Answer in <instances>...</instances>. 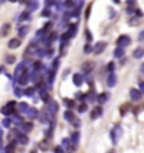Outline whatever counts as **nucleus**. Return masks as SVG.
Listing matches in <instances>:
<instances>
[{"label": "nucleus", "instance_id": "30", "mask_svg": "<svg viewBox=\"0 0 144 153\" xmlns=\"http://www.w3.org/2000/svg\"><path fill=\"white\" fill-rule=\"evenodd\" d=\"M63 104L67 106L68 108H72V107L74 106V100H71V99H69V98H64V99H63Z\"/></svg>", "mask_w": 144, "mask_h": 153}, {"label": "nucleus", "instance_id": "9", "mask_svg": "<svg viewBox=\"0 0 144 153\" xmlns=\"http://www.w3.org/2000/svg\"><path fill=\"white\" fill-rule=\"evenodd\" d=\"M24 73H26V69L24 68L23 63H19V64L16 67V69H15V78L17 79L18 76H22V74H24Z\"/></svg>", "mask_w": 144, "mask_h": 153}, {"label": "nucleus", "instance_id": "23", "mask_svg": "<svg viewBox=\"0 0 144 153\" xmlns=\"http://www.w3.org/2000/svg\"><path fill=\"white\" fill-rule=\"evenodd\" d=\"M143 55H144V51L142 48H137L134 52H133V56H134L135 59H142Z\"/></svg>", "mask_w": 144, "mask_h": 153}, {"label": "nucleus", "instance_id": "49", "mask_svg": "<svg viewBox=\"0 0 144 153\" xmlns=\"http://www.w3.org/2000/svg\"><path fill=\"white\" fill-rule=\"evenodd\" d=\"M58 68H59V59H55V60L53 61V70L55 71Z\"/></svg>", "mask_w": 144, "mask_h": 153}, {"label": "nucleus", "instance_id": "8", "mask_svg": "<svg viewBox=\"0 0 144 153\" xmlns=\"http://www.w3.org/2000/svg\"><path fill=\"white\" fill-rule=\"evenodd\" d=\"M72 80H73V83H74V86L77 87H81L82 83H83V78L80 73H74L73 76H72Z\"/></svg>", "mask_w": 144, "mask_h": 153}, {"label": "nucleus", "instance_id": "4", "mask_svg": "<svg viewBox=\"0 0 144 153\" xmlns=\"http://www.w3.org/2000/svg\"><path fill=\"white\" fill-rule=\"evenodd\" d=\"M116 83H117V78H116L114 71H111L107 78V86H108V88H114L116 86Z\"/></svg>", "mask_w": 144, "mask_h": 153}, {"label": "nucleus", "instance_id": "41", "mask_svg": "<svg viewBox=\"0 0 144 153\" xmlns=\"http://www.w3.org/2000/svg\"><path fill=\"white\" fill-rule=\"evenodd\" d=\"M15 96H16V97H18V98H20V97H22V96L24 95V94H23V90H22V89H19V88H15Z\"/></svg>", "mask_w": 144, "mask_h": 153}, {"label": "nucleus", "instance_id": "52", "mask_svg": "<svg viewBox=\"0 0 144 153\" xmlns=\"http://www.w3.org/2000/svg\"><path fill=\"white\" fill-rule=\"evenodd\" d=\"M144 32L143 30H142V32H141V33H140V36H139V41H141V42H142V41H143L144 39Z\"/></svg>", "mask_w": 144, "mask_h": 153}, {"label": "nucleus", "instance_id": "11", "mask_svg": "<svg viewBox=\"0 0 144 153\" xmlns=\"http://www.w3.org/2000/svg\"><path fill=\"white\" fill-rule=\"evenodd\" d=\"M101 115H102V109H101L100 107H95V108L91 110V113H90V116H91L92 120L99 118V116H101Z\"/></svg>", "mask_w": 144, "mask_h": 153}, {"label": "nucleus", "instance_id": "38", "mask_svg": "<svg viewBox=\"0 0 144 153\" xmlns=\"http://www.w3.org/2000/svg\"><path fill=\"white\" fill-rule=\"evenodd\" d=\"M10 125H11V120H10V118H5V120H2V126H4V127L9 128Z\"/></svg>", "mask_w": 144, "mask_h": 153}, {"label": "nucleus", "instance_id": "45", "mask_svg": "<svg viewBox=\"0 0 144 153\" xmlns=\"http://www.w3.org/2000/svg\"><path fill=\"white\" fill-rule=\"evenodd\" d=\"M139 23H140V20H139V18H137V17H135V18H132V20H130V22H128V24L132 25V26H134V25H137Z\"/></svg>", "mask_w": 144, "mask_h": 153}, {"label": "nucleus", "instance_id": "28", "mask_svg": "<svg viewBox=\"0 0 144 153\" xmlns=\"http://www.w3.org/2000/svg\"><path fill=\"white\" fill-rule=\"evenodd\" d=\"M97 101L99 102V105H104L106 101H107V95L106 94H100V95L97 97Z\"/></svg>", "mask_w": 144, "mask_h": 153}, {"label": "nucleus", "instance_id": "64", "mask_svg": "<svg viewBox=\"0 0 144 153\" xmlns=\"http://www.w3.org/2000/svg\"><path fill=\"white\" fill-rule=\"evenodd\" d=\"M0 151H4V149H2V146H1V143H0Z\"/></svg>", "mask_w": 144, "mask_h": 153}, {"label": "nucleus", "instance_id": "27", "mask_svg": "<svg viewBox=\"0 0 144 153\" xmlns=\"http://www.w3.org/2000/svg\"><path fill=\"white\" fill-rule=\"evenodd\" d=\"M74 117H76V116H74V114L72 113V110H67V111L64 113V118H65V120L70 122V123L73 120V118H74Z\"/></svg>", "mask_w": 144, "mask_h": 153}, {"label": "nucleus", "instance_id": "25", "mask_svg": "<svg viewBox=\"0 0 144 153\" xmlns=\"http://www.w3.org/2000/svg\"><path fill=\"white\" fill-rule=\"evenodd\" d=\"M23 122H24V118L22 116H19V115H14V117L11 120V123H14L15 125L23 124Z\"/></svg>", "mask_w": 144, "mask_h": 153}, {"label": "nucleus", "instance_id": "39", "mask_svg": "<svg viewBox=\"0 0 144 153\" xmlns=\"http://www.w3.org/2000/svg\"><path fill=\"white\" fill-rule=\"evenodd\" d=\"M28 17H29V13H28V11H24V13H23V14L19 16V20H20V22H23V20H26V19L28 18Z\"/></svg>", "mask_w": 144, "mask_h": 153}, {"label": "nucleus", "instance_id": "53", "mask_svg": "<svg viewBox=\"0 0 144 153\" xmlns=\"http://www.w3.org/2000/svg\"><path fill=\"white\" fill-rule=\"evenodd\" d=\"M2 135H4V131H2V128L0 127V143L2 142Z\"/></svg>", "mask_w": 144, "mask_h": 153}, {"label": "nucleus", "instance_id": "6", "mask_svg": "<svg viewBox=\"0 0 144 153\" xmlns=\"http://www.w3.org/2000/svg\"><path fill=\"white\" fill-rule=\"evenodd\" d=\"M10 30H11V25L9 23H5V24L1 26V28H0V35L2 37H6V36L9 35Z\"/></svg>", "mask_w": 144, "mask_h": 153}, {"label": "nucleus", "instance_id": "26", "mask_svg": "<svg viewBox=\"0 0 144 153\" xmlns=\"http://www.w3.org/2000/svg\"><path fill=\"white\" fill-rule=\"evenodd\" d=\"M39 96H41V98H42V100H43V101H45V102H48V101L50 96H48V91L45 90L44 88H42V89H41V91H39Z\"/></svg>", "mask_w": 144, "mask_h": 153}, {"label": "nucleus", "instance_id": "5", "mask_svg": "<svg viewBox=\"0 0 144 153\" xmlns=\"http://www.w3.org/2000/svg\"><path fill=\"white\" fill-rule=\"evenodd\" d=\"M94 68H95V63L92 61H86L81 65V71L85 72V73H89L90 71L94 70Z\"/></svg>", "mask_w": 144, "mask_h": 153}, {"label": "nucleus", "instance_id": "12", "mask_svg": "<svg viewBox=\"0 0 144 153\" xmlns=\"http://www.w3.org/2000/svg\"><path fill=\"white\" fill-rule=\"evenodd\" d=\"M16 137H17V140H18V141H19L20 143L22 144H27L28 143V136H27V135H26V134H23V133H19V132H18V133H17V132H16Z\"/></svg>", "mask_w": 144, "mask_h": 153}, {"label": "nucleus", "instance_id": "59", "mask_svg": "<svg viewBox=\"0 0 144 153\" xmlns=\"http://www.w3.org/2000/svg\"><path fill=\"white\" fill-rule=\"evenodd\" d=\"M8 1H9V2H11V4H15V2H17L18 0H8Z\"/></svg>", "mask_w": 144, "mask_h": 153}, {"label": "nucleus", "instance_id": "46", "mask_svg": "<svg viewBox=\"0 0 144 153\" xmlns=\"http://www.w3.org/2000/svg\"><path fill=\"white\" fill-rule=\"evenodd\" d=\"M71 123H72L73 125H74V127H79V126H80V124H81V123H80V120H78L77 117H74V118H73V120H72Z\"/></svg>", "mask_w": 144, "mask_h": 153}, {"label": "nucleus", "instance_id": "60", "mask_svg": "<svg viewBox=\"0 0 144 153\" xmlns=\"http://www.w3.org/2000/svg\"><path fill=\"white\" fill-rule=\"evenodd\" d=\"M127 4H128V5H132V4H133V0H127Z\"/></svg>", "mask_w": 144, "mask_h": 153}, {"label": "nucleus", "instance_id": "44", "mask_svg": "<svg viewBox=\"0 0 144 153\" xmlns=\"http://www.w3.org/2000/svg\"><path fill=\"white\" fill-rule=\"evenodd\" d=\"M44 2H45V6H48V7H51V6H54V5H55L56 0H45Z\"/></svg>", "mask_w": 144, "mask_h": 153}, {"label": "nucleus", "instance_id": "24", "mask_svg": "<svg viewBox=\"0 0 144 153\" xmlns=\"http://www.w3.org/2000/svg\"><path fill=\"white\" fill-rule=\"evenodd\" d=\"M79 140H80V133H79V132H74V133H72L70 142H72L73 144H76V145H77V144L79 143Z\"/></svg>", "mask_w": 144, "mask_h": 153}, {"label": "nucleus", "instance_id": "15", "mask_svg": "<svg viewBox=\"0 0 144 153\" xmlns=\"http://www.w3.org/2000/svg\"><path fill=\"white\" fill-rule=\"evenodd\" d=\"M28 11H35V10H37L39 8V4L37 0H33V1H29L28 5Z\"/></svg>", "mask_w": 144, "mask_h": 153}, {"label": "nucleus", "instance_id": "19", "mask_svg": "<svg viewBox=\"0 0 144 153\" xmlns=\"http://www.w3.org/2000/svg\"><path fill=\"white\" fill-rule=\"evenodd\" d=\"M18 83H19L20 86H25V85H27V82H28V76H27V73H24V74H22L19 76L18 78Z\"/></svg>", "mask_w": 144, "mask_h": 153}, {"label": "nucleus", "instance_id": "48", "mask_svg": "<svg viewBox=\"0 0 144 153\" xmlns=\"http://www.w3.org/2000/svg\"><path fill=\"white\" fill-rule=\"evenodd\" d=\"M33 68H34V70L36 71V70H39L41 68H42V63L41 62H35L33 64Z\"/></svg>", "mask_w": 144, "mask_h": 153}, {"label": "nucleus", "instance_id": "33", "mask_svg": "<svg viewBox=\"0 0 144 153\" xmlns=\"http://www.w3.org/2000/svg\"><path fill=\"white\" fill-rule=\"evenodd\" d=\"M76 32H77V25H71L70 26V29L68 30V33L71 35V37H73L76 35Z\"/></svg>", "mask_w": 144, "mask_h": 153}, {"label": "nucleus", "instance_id": "34", "mask_svg": "<svg viewBox=\"0 0 144 153\" xmlns=\"http://www.w3.org/2000/svg\"><path fill=\"white\" fill-rule=\"evenodd\" d=\"M87 109H88V106H87L86 104H85V102H82L81 105L78 107V111H79V113H81V114L86 113Z\"/></svg>", "mask_w": 144, "mask_h": 153}, {"label": "nucleus", "instance_id": "43", "mask_svg": "<svg viewBox=\"0 0 144 153\" xmlns=\"http://www.w3.org/2000/svg\"><path fill=\"white\" fill-rule=\"evenodd\" d=\"M35 54H37L39 57H43L46 55V51L45 50H36V53Z\"/></svg>", "mask_w": 144, "mask_h": 153}, {"label": "nucleus", "instance_id": "20", "mask_svg": "<svg viewBox=\"0 0 144 153\" xmlns=\"http://www.w3.org/2000/svg\"><path fill=\"white\" fill-rule=\"evenodd\" d=\"M39 122L43 123V124H48V122H50V116H48V114L45 111V110L42 111V114H41V116H39Z\"/></svg>", "mask_w": 144, "mask_h": 153}, {"label": "nucleus", "instance_id": "61", "mask_svg": "<svg viewBox=\"0 0 144 153\" xmlns=\"http://www.w3.org/2000/svg\"><path fill=\"white\" fill-rule=\"evenodd\" d=\"M4 71H5V68L1 67V68H0V73H1V72H4Z\"/></svg>", "mask_w": 144, "mask_h": 153}, {"label": "nucleus", "instance_id": "18", "mask_svg": "<svg viewBox=\"0 0 144 153\" xmlns=\"http://www.w3.org/2000/svg\"><path fill=\"white\" fill-rule=\"evenodd\" d=\"M15 108H13V107H9V106H5V107H2L1 109H0V113L1 114L6 115V116H9V115H11L13 113H14Z\"/></svg>", "mask_w": 144, "mask_h": 153}, {"label": "nucleus", "instance_id": "31", "mask_svg": "<svg viewBox=\"0 0 144 153\" xmlns=\"http://www.w3.org/2000/svg\"><path fill=\"white\" fill-rule=\"evenodd\" d=\"M15 62H16L15 55H11V54L7 55V57H6V63H7V64H14Z\"/></svg>", "mask_w": 144, "mask_h": 153}, {"label": "nucleus", "instance_id": "22", "mask_svg": "<svg viewBox=\"0 0 144 153\" xmlns=\"http://www.w3.org/2000/svg\"><path fill=\"white\" fill-rule=\"evenodd\" d=\"M28 32H29L28 26H22V27L18 29V35H19V37H25Z\"/></svg>", "mask_w": 144, "mask_h": 153}, {"label": "nucleus", "instance_id": "13", "mask_svg": "<svg viewBox=\"0 0 144 153\" xmlns=\"http://www.w3.org/2000/svg\"><path fill=\"white\" fill-rule=\"evenodd\" d=\"M36 50H37L36 45H34V44H30L28 48H27V50H26V52H25V55H26V56H33V55H35V53H36Z\"/></svg>", "mask_w": 144, "mask_h": 153}, {"label": "nucleus", "instance_id": "40", "mask_svg": "<svg viewBox=\"0 0 144 153\" xmlns=\"http://www.w3.org/2000/svg\"><path fill=\"white\" fill-rule=\"evenodd\" d=\"M62 146L64 149L70 148V140H69V139H63L62 140Z\"/></svg>", "mask_w": 144, "mask_h": 153}, {"label": "nucleus", "instance_id": "35", "mask_svg": "<svg viewBox=\"0 0 144 153\" xmlns=\"http://www.w3.org/2000/svg\"><path fill=\"white\" fill-rule=\"evenodd\" d=\"M70 38H71V35L67 32V33H64L62 35V37H61V42H62V43H67Z\"/></svg>", "mask_w": 144, "mask_h": 153}, {"label": "nucleus", "instance_id": "16", "mask_svg": "<svg viewBox=\"0 0 144 153\" xmlns=\"http://www.w3.org/2000/svg\"><path fill=\"white\" fill-rule=\"evenodd\" d=\"M26 114H27V116L30 117V118L36 120L37 116H39V111H37V109H35V108H28V110L26 111Z\"/></svg>", "mask_w": 144, "mask_h": 153}, {"label": "nucleus", "instance_id": "63", "mask_svg": "<svg viewBox=\"0 0 144 153\" xmlns=\"http://www.w3.org/2000/svg\"><path fill=\"white\" fill-rule=\"evenodd\" d=\"M6 0H0V5H2V4H4V2H5Z\"/></svg>", "mask_w": 144, "mask_h": 153}, {"label": "nucleus", "instance_id": "50", "mask_svg": "<svg viewBox=\"0 0 144 153\" xmlns=\"http://www.w3.org/2000/svg\"><path fill=\"white\" fill-rule=\"evenodd\" d=\"M73 4H74L73 0H67V1L64 2V6H65V7H71V6H73Z\"/></svg>", "mask_w": 144, "mask_h": 153}, {"label": "nucleus", "instance_id": "2", "mask_svg": "<svg viewBox=\"0 0 144 153\" xmlns=\"http://www.w3.org/2000/svg\"><path fill=\"white\" fill-rule=\"evenodd\" d=\"M130 44H131V38H130V36H127V35H122V36H120V38L117 39V45L122 48L128 46Z\"/></svg>", "mask_w": 144, "mask_h": 153}, {"label": "nucleus", "instance_id": "36", "mask_svg": "<svg viewBox=\"0 0 144 153\" xmlns=\"http://www.w3.org/2000/svg\"><path fill=\"white\" fill-rule=\"evenodd\" d=\"M83 51H85L86 54H90V53L94 51V48H92L90 44H86V45H85V48H83Z\"/></svg>", "mask_w": 144, "mask_h": 153}, {"label": "nucleus", "instance_id": "47", "mask_svg": "<svg viewBox=\"0 0 144 153\" xmlns=\"http://www.w3.org/2000/svg\"><path fill=\"white\" fill-rule=\"evenodd\" d=\"M114 69H115V63H114V62L108 63V65H107V70L111 72V71H114Z\"/></svg>", "mask_w": 144, "mask_h": 153}, {"label": "nucleus", "instance_id": "62", "mask_svg": "<svg viewBox=\"0 0 144 153\" xmlns=\"http://www.w3.org/2000/svg\"><path fill=\"white\" fill-rule=\"evenodd\" d=\"M114 2H115V4H120V0H114Z\"/></svg>", "mask_w": 144, "mask_h": 153}, {"label": "nucleus", "instance_id": "29", "mask_svg": "<svg viewBox=\"0 0 144 153\" xmlns=\"http://www.w3.org/2000/svg\"><path fill=\"white\" fill-rule=\"evenodd\" d=\"M34 125L32 124V123H24L23 124V131L24 132H26V133H29L32 129H33Z\"/></svg>", "mask_w": 144, "mask_h": 153}, {"label": "nucleus", "instance_id": "56", "mask_svg": "<svg viewBox=\"0 0 144 153\" xmlns=\"http://www.w3.org/2000/svg\"><path fill=\"white\" fill-rule=\"evenodd\" d=\"M136 14H137L139 17H141V16H142V11H141V9H136Z\"/></svg>", "mask_w": 144, "mask_h": 153}, {"label": "nucleus", "instance_id": "42", "mask_svg": "<svg viewBox=\"0 0 144 153\" xmlns=\"http://www.w3.org/2000/svg\"><path fill=\"white\" fill-rule=\"evenodd\" d=\"M41 15H42L43 17H50V16H51V10L48 9V8H45V9L41 13Z\"/></svg>", "mask_w": 144, "mask_h": 153}, {"label": "nucleus", "instance_id": "17", "mask_svg": "<svg viewBox=\"0 0 144 153\" xmlns=\"http://www.w3.org/2000/svg\"><path fill=\"white\" fill-rule=\"evenodd\" d=\"M17 108H18V111H19V113L26 114V111L28 110L29 106H28V104H26V102H19V104L17 105Z\"/></svg>", "mask_w": 144, "mask_h": 153}, {"label": "nucleus", "instance_id": "37", "mask_svg": "<svg viewBox=\"0 0 144 153\" xmlns=\"http://www.w3.org/2000/svg\"><path fill=\"white\" fill-rule=\"evenodd\" d=\"M15 148H16V142H13V143H10L7 148H6V152H14L15 151Z\"/></svg>", "mask_w": 144, "mask_h": 153}, {"label": "nucleus", "instance_id": "32", "mask_svg": "<svg viewBox=\"0 0 144 153\" xmlns=\"http://www.w3.org/2000/svg\"><path fill=\"white\" fill-rule=\"evenodd\" d=\"M34 92H35V89H34L33 87H29L26 90H24L23 94H24L25 96H27V97H32V96L34 95Z\"/></svg>", "mask_w": 144, "mask_h": 153}, {"label": "nucleus", "instance_id": "21", "mask_svg": "<svg viewBox=\"0 0 144 153\" xmlns=\"http://www.w3.org/2000/svg\"><path fill=\"white\" fill-rule=\"evenodd\" d=\"M125 55V52L124 50L122 48H116L115 51H114V56L116 57V59H122V57Z\"/></svg>", "mask_w": 144, "mask_h": 153}, {"label": "nucleus", "instance_id": "58", "mask_svg": "<svg viewBox=\"0 0 144 153\" xmlns=\"http://www.w3.org/2000/svg\"><path fill=\"white\" fill-rule=\"evenodd\" d=\"M27 1H28V0H19L20 4H27Z\"/></svg>", "mask_w": 144, "mask_h": 153}, {"label": "nucleus", "instance_id": "51", "mask_svg": "<svg viewBox=\"0 0 144 153\" xmlns=\"http://www.w3.org/2000/svg\"><path fill=\"white\" fill-rule=\"evenodd\" d=\"M86 34H87V39H88L89 42H91V41H92V35H91V33H89V30H87Z\"/></svg>", "mask_w": 144, "mask_h": 153}, {"label": "nucleus", "instance_id": "1", "mask_svg": "<svg viewBox=\"0 0 144 153\" xmlns=\"http://www.w3.org/2000/svg\"><path fill=\"white\" fill-rule=\"evenodd\" d=\"M122 135H123L122 127H120V126H116L115 128L111 132V141H113V143L114 144L117 143L120 140V137H122Z\"/></svg>", "mask_w": 144, "mask_h": 153}, {"label": "nucleus", "instance_id": "10", "mask_svg": "<svg viewBox=\"0 0 144 153\" xmlns=\"http://www.w3.org/2000/svg\"><path fill=\"white\" fill-rule=\"evenodd\" d=\"M22 42H20L18 38H11L9 42H8V48H11V50H15V48H19Z\"/></svg>", "mask_w": 144, "mask_h": 153}, {"label": "nucleus", "instance_id": "14", "mask_svg": "<svg viewBox=\"0 0 144 153\" xmlns=\"http://www.w3.org/2000/svg\"><path fill=\"white\" fill-rule=\"evenodd\" d=\"M48 109H50V111L52 113V114H56L59 110V105L58 102L55 100H52L50 101V104H48Z\"/></svg>", "mask_w": 144, "mask_h": 153}, {"label": "nucleus", "instance_id": "54", "mask_svg": "<svg viewBox=\"0 0 144 153\" xmlns=\"http://www.w3.org/2000/svg\"><path fill=\"white\" fill-rule=\"evenodd\" d=\"M90 9H91V6H89V7H88V9H87V14H86L87 18L89 17V13H90Z\"/></svg>", "mask_w": 144, "mask_h": 153}, {"label": "nucleus", "instance_id": "7", "mask_svg": "<svg viewBox=\"0 0 144 153\" xmlns=\"http://www.w3.org/2000/svg\"><path fill=\"white\" fill-rule=\"evenodd\" d=\"M106 45L107 44L105 43V42H98V43H96V45L94 46V51L92 52H95V54H100V53L104 52V50L106 48Z\"/></svg>", "mask_w": 144, "mask_h": 153}, {"label": "nucleus", "instance_id": "3", "mask_svg": "<svg viewBox=\"0 0 144 153\" xmlns=\"http://www.w3.org/2000/svg\"><path fill=\"white\" fill-rule=\"evenodd\" d=\"M130 96L133 101H140L142 99V91L137 90V89H131Z\"/></svg>", "mask_w": 144, "mask_h": 153}, {"label": "nucleus", "instance_id": "55", "mask_svg": "<svg viewBox=\"0 0 144 153\" xmlns=\"http://www.w3.org/2000/svg\"><path fill=\"white\" fill-rule=\"evenodd\" d=\"M140 89H141L140 91H144V85H143V82H140Z\"/></svg>", "mask_w": 144, "mask_h": 153}, {"label": "nucleus", "instance_id": "57", "mask_svg": "<svg viewBox=\"0 0 144 153\" xmlns=\"http://www.w3.org/2000/svg\"><path fill=\"white\" fill-rule=\"evenodd\" d=\"M55 152H63V149L62 148H56L55 149Z\"/></svg>", "mask_w": 144, "mask_h": 153}]
</instances>
